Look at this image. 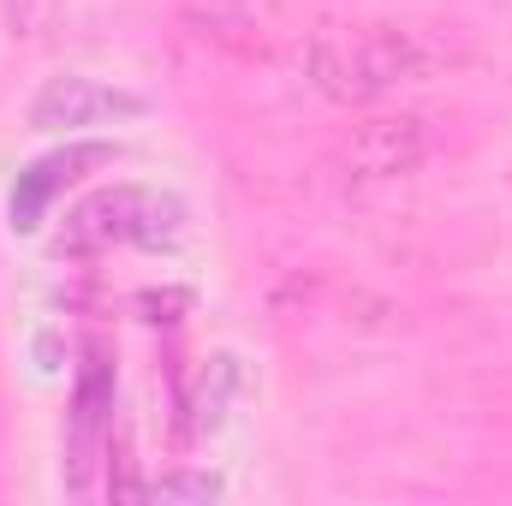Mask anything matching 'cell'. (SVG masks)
<instances>
[{
	"label": "cell",
	"instance_id": "5b68a950",
	"mask_svg": "<svg viewBox=\"0 0 512 506\" xmlns=\"http://www.w3.org/2000/svg\"><path fill=\"white\" fill-rule=\"evenodd\" d=\"M66 18V0H6V30L18 42H48Z\"/></svg>",
	"mask_w": 512,
	"mask_h": 506
},
{
	"label": "cell",
	"instance_id": "277c9868",
	"mask_svg": "<svg viewBox=\"0 0 512 506\" xmlns=\"http://www.w3.org/2000/svg\"><path fill=\"white\" fill-rule=\"evenodd\" d=\"M143 102L137 96H120L96 78H54L36 102H30V126L42 131H66V126H102L114 114H137Z\"/></svg>",
	"mask_w": 512,
	"mask_h": 506
},
{
	"label": "cell",
	"instance_id": "6da1fadb",
	"mask_svg": "<svg viewBox=\"0 0 512 506\" xmlns=\"http://www.w3.org/2000/svg\"><path fill=\"white\" fill-rule=\"evenodd\" d=\"M441 66V54L405 24H346L322 30L304 48V84L340 108H370L399 84H417Z\"/></svg>",
	"mask_w": 512,
	"mask_h": 506
},
{
	"label": "cell",
	"instance_id": "7a4b0ae2",
	"mask_svg": "<svg viewBox=\"0 0 512 506\" xmlns=\"http://www.w3.org/2000/svg\"><path fill=\"white\" fill-rule=\"evenodd\" d=\"M441 149V131L423 114H370L346 131L328 155V167L340 173V185H399L411 173H423Z\"/></svg>",
	"mask_w": 512,
	"mask_h": 506
},
{
	"label": "cell",
	"instance_id": "3957f363",
	"mask_svg": "<svg viewBox=\"0 0 512 506\" xmlns=\"http://www.w3.org/2000/svg\"><path fill=\"white\" fill-rule=\"evenodd\" d=\"M179 24L221 54H268L274 12L262 0H179Z\"/></svg>",
	"mask_w": 512,
	"mask_h": 506
}]
</instances>
